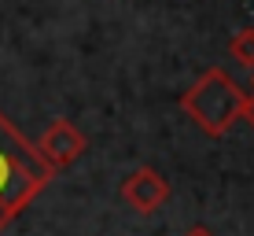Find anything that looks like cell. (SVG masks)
Masks as SVG:
<instances>
[{
  "mask_svg": "<svg viewBox=\"0 0 254 236\" xmlns=\"http://www.w3.org/2000/svg\"><path fill=\"white\" fill-rule=\"evenodd\" d=\"M56 173L41 162L33 141L0 111V233L41 196Z\"/></svg>",
  "mask_w": 254,
  "mask_h": 236,
  "instance_id": "6da1fadb",
  "label": "cell"
},
{
  "mask_svg": "<svg viewBox=\"0 0 254 236\" xmlns=\"http://www.w3.org/2000/svg\"><path fill=\"white\" fill-rule=\"evenodd\" d=\"M240 103H243V89L229 78L225 67L203 71L181 92V111L195 122V129L206 133L210 141H221L240 122Z\"/></svg>",
  "mask_w": 254,
  "mask_h": 236,
  "instance_id": "7a4b0ae2",
  "label": "cell"
},
{
  "mask_svg": "<svg viewBox=\"0 0 254 236\" xmlns=\"http://www.w3.org/2000/svg\"><path fill=\"white\" fill-rule=\"evenodd\" d=\"M33 148H37L41 162H45L52 173H63L66 166H74V162L85 155L89 137H85L70 118H52L48 126H45V133L37 137V144H33Z\"/></svg>",
  "mask_w": 254,
  "mask_h": 236,
  "instance_id": "3957f363",
  "label": "cell"
},
{
  "mask_svg": "<svg viewBox=\"0 0 254 236\" xmlns=\"http://www.w3.org/2000/svg\"><path fill=\"white\" fill-rule=\"evenodd\" d=\"M118 196L126 207H133L136 214H159L166 203H170V181L162 177L151 166H136L126 181L118 185Z\"/></svg>",
  "mask_w": 254,
  "mask_h": 236,
  "instance_id": "277c9868",
  "label": "cell"
},
{
  "mask_svg": "<svg viewBox=\"0 0 254 236\" xmlns=\"http://www.w3.org/2000/svg\"><path fill=\"white\" fill-rule=\"evenodd\" d=\"M229 56H232L240 67H254V26H247V30H240V33H232Z\"/></svg>",
  "mask_w": 254,
  "mask_h": 236,
  "instance_id": "5b68a950",
  "label": "cell"
},
{
  "mask_svg": "<svg viewBox=\"0 0 254 236\" xmlns=\"http://www.w3.org/2000/svg\"><path fill=\"white\" fill-rule=\"evenodd\" d=\"M240 118L254 129V92H243V103H240Z\"/></svg>",
  "mask_w": 254,
  "mask_h": 236,
  "instance_id": "8992f818",
  "label": "cell"
},
{
  "mask_svg": "<svg viewBox=\"0 0 254 236\" xmlns=\"http://www.w3.org/2000/svg\"><path fill=\"white\" fill-rule=\"evenodd\" d=\"M181 236H217L214 229H206V225H191L188 233H181Z\"/></svg>",
  "mask_w": 254,
  "mask_h": 236,
  "instance_id": "52a82bcc",
  "label": "cell"
},
{
  "mask_svg": "<svg viewBox=\"0 0 254 236\" xmlns=\"http://www.w3.org/2000/svg\"><path fill=\"white\" fill-rule=\"evenodd\" d=\"M251 89H254V67H251Z\"/></svg>",
  "mask_w": 254,
  "mask_h": 236,
  "instance_id": "ba28073f",
  "label": "cell"
}]
</instances>
